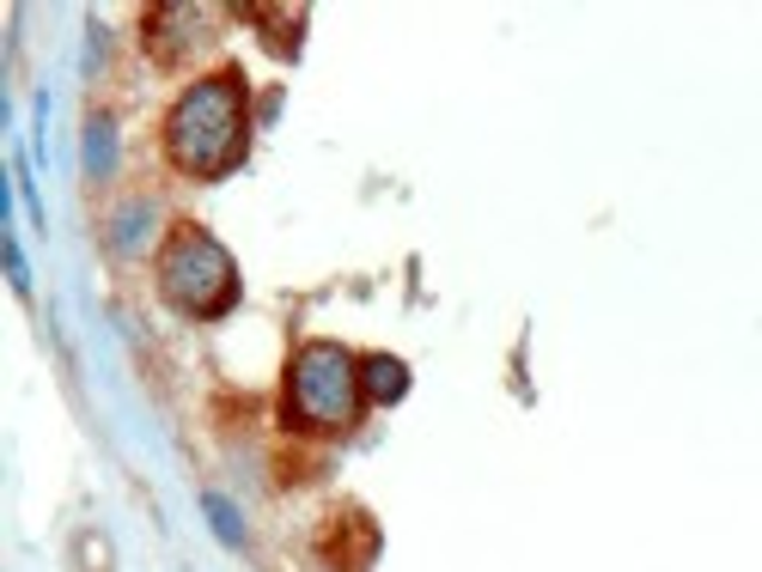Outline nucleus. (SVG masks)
I'll return each mask as SVG.
<instances>
[{
	"label": "nucleus",
	"instance_id": "obj_2",
	"mask_svg": "<svg viewBox=\"0 0 762 572\" xmlns=\"http://www.w3.org/2000/svg\"><path fill=\"white\" fill-rule=\"evenodd\" d=\"M360 359L335 342H305L287 366V421L300 433H348L360 421Z\"/></svg>",
	"mask_w": 762,
	"mask_h": 572
},
{
	"label": "nucleus",
	"instance_id": "obj_1",
	"mask_svg": "<svg viewBox=\"0 0 762 572\" xmlns=\"http://www.w3.org/2000/svg\"><path fill=\"white\" fill-rule=\"evenodd\" d=\"M244 147H251V92H244V80L232 68L196 80L165 116V152L196 184L226 177L244 159Z\"/></svg>",
	"mask_w": 762,
	"mask_h": 572
},
{
	"label": "nucleus",
	"instance_id": "obj_7",
	"mask_svg": "<svg viewBox=\"0 0 762 572\" xmlns=\"http://www.w3.org/2000/svg\"><path fill=\"white\" fill-rule=\"evenodd\" d=\"M7 275L19 293H31V275H25V256H19V238H12V231H7Z\"/></svg>",
	"mask_w": 762,
	"mask_h": 572
},
{
	"label": "nucleus",
	"instance_id": "obj_3",
	"mask_svg": "<svg viewBox=\"0 0 762 572\" xmlns=\"http://www.w3.org/2000/svg\"><path fill=\"white\" fill-rule=\"evenodd\" d=\"M159 293L184 317H226L238 305V268H232L226 244L202 226H177L159 250Z\"/></svg>",
	"mask_w": 762,
	"mask_h": 572
},
{
	"label": "nucleus",
	"instance_id": "obj_5",
	"mask_svg": "<svg viewBox=\"0 0 762 572\" xmlns=\"http://www.w3.org/2000/svg\"><path fill=\"white\" fill-rule=\"evenodd\" d=\"M86 165H92V177H110L116 165V128L105 116H92V128H86Z\"/></svg>",
	"mask_w": 762,
	"mask_h": 572
},
{
	"label": "nucleus",
	"instance_id": "obj_6",
	"mask_svg": "<svg viewBox=\"0 0 762 572\" xmlns=\"http://www.w3.org/2000/svg\"><path fill=\"white\" fill-rule=\"evenodd\" d=\"M208 512H214V524H219V536L226 542H238V517H232V505L219 500V493H208Z\"/></svg>",
	"mask_w": 762,
	"mask_h": 572
},
{
	"label": "nucleus",
	"instance_id": "obj_4",
	"mask_svg": "<svg viewBox=\"0 0 762 572\" xmlns=\"http://www.w3.org/2000/svg\"><path fill=\"white\" fill-rule=\"evenodd\" d=\"M360 389H367L372 402H397L409 389V366H403V359H391V354L360 359Z\"/></svg>",
	"mask_w": 762,
	"mask_h": 572
}]
</instances>
